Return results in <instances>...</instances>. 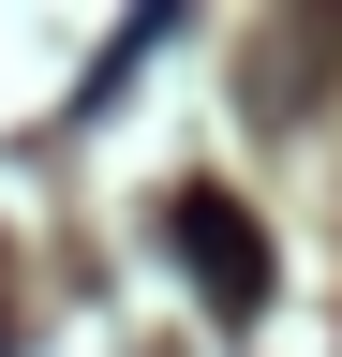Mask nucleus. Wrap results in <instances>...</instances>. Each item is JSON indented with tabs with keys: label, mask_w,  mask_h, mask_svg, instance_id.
Returning <instances> with one entry per match:
<instances>
[{
	"label": "nucleus",
	"mask_w": 342,
	"mask_h": 357,
	"mask_svg": "<svg viewBox=\"0 0 342 357\" xmlns=\"http://www.w3.org/2000/svg\"><path fill=\"white\" fill-rule=\"evenodd\" d=\"M164 238H179V268H194L224 312H253V298H268V223H253L238 194H179V208H164Z\"/></svg>",
	"instance_id": "nucleus-1"
}]
</instances>
